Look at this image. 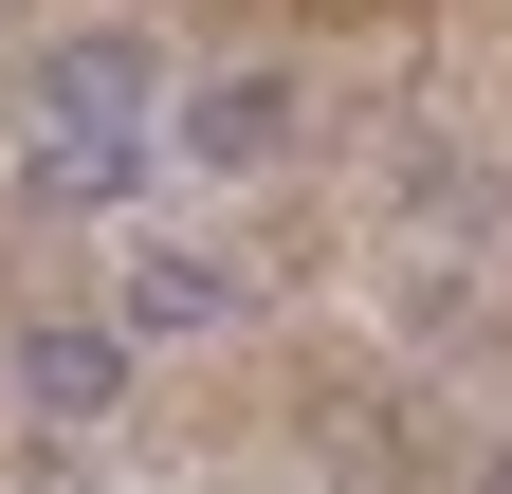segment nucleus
<instances>
[{"mask_svg":"<svg viewBox=\"0 0 512 494\" xmlns=\"http://www.w3.org/2000/svg\"><path fill=\"white\" fill-rule=\"evenodd\" d=\"M293 147V74H202L183 92V165H275Z\"/></svg>","mask_w":512,"mask_h":494,"instance_id":"nucleus-4","label":"nucleus"},{"mask_svg":"<svg viewBox=\"0 0 512 494\" xmlns=\"http://www.w3.org/2000/svg\"><path fill=\"white\" fill-rule=\"evenodd\" d=\"M0 403H19V421H55V440L128 421V330H110V312H19V348H0Z\"/></svg>","mask_w":512,"mask_h":494,"instance_id":"nucleus-2","label":"nucleus"},{"mask_svg":"<svg viewBox=\"0 0 512 494\" xmlns=\"http://www.w3.org/2000/svg\"><path fill=\"white\" fill-rule=\"evenodd\" d=\"M238 312V257H202V238H147V257L110 275V330L128 348H183V330H220Z\"/></svg>","mask_w":512,"mask_h":494,"instance_id":"nucleus-3","label":"nucleus"},{"mask_svg":"<svg viewBox=\"0 0 512 494\" xmlns=\"http://www.w3.org/2000/svg\"><path fill=\"white\" fill-rule=\"evenodd\" d=\"M147 147H165V55L147 37H37L19 55V183L37 202H128L147 183Z\"/></svg>","mask_w":512,"mask_h":494,"instance_id":"nucleus-1","label":"nucleus"},{"mask_svg":"<svg viewBox=\"0 0 512 494\" xmlns=\"http://www.w3.org/2000/svg\"><path fill=\"white\" fill-rule=\"evenodd\" d=\"M494 494H512V458H494Z\"/></svg>","mask_w":512,"mask_h":494,"instance_id":"nucleus-5","label":"nucleus"}]
</instances>
